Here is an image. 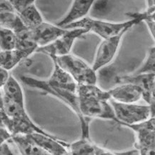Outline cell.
<instances>
[{
  "label": "cell",
  "mask_w": 155,
  "mask_h": 155,
  "mask_svg": "<svg viewBox=\"0 0 155 155\" xmlns=\"http://www.w3.org/2000/svg\"><path fill=\"white\" fill-rule=\"evenodd\" d=\"M79 110L80 114L81 137L89 138V124L93 119L110 120L117 123L114 111L109 102L108 91L103 90L97 84H77Z\"/></svg>",
  "instance_id": "6da1fadb"
},
{
  "label": "cell",
  "mask_w": 155,
  "mask_h": 155,
  "mask_svg": "<svg viewBox=\"0 0 155 155\" xmlns=\"http://www.w3.org/2000/svg\"><path fill=\"white\" fill-rule=\"evenodd\" d=\"M127 15L130 16L131 19L120 22L94 19L87 16L80 20L66 26L64 29L83 28L86 29L88 33H94L102 39H106L116 35L125 29H131L133 27L142 21V19L139 12L129 13Z\"/></svg>",
  "instance_id": "7a4b0ae2"
},
{
  "label": "cell",
  "mask_w": 155,
  "mask_h": 155,
  "mask_svg": "<svg viewBox=\"0 0 155 155\" xmlns=\"http://www.w3.org/2000/svg\"><path fill=\"white\" fill-rule=\"evenodd\" d=\"M59 67L66 71L77 84H97V72L93 69L92 65L80 57L69 53L60 57H51Z\"/></svg>",
  "instance_id": "3957f363"
},
{
  "label": "cell",
  "mask_w": 155,
  "mask_h": 155,
  "mask_svg": "<svg viewBox=\"0 0 155 155\" xmlns=\"http://www.w3.org/2000/svg\"><path fill=\"white\" fill-rule=\"evenodd\" d=\"M114 111L117 123L121 126L136 124L154 117V107L150 104L138 103H120L109 99Z\"/></svg>",
  "instance_id": "277c9868"
},
{
  "label": "cell",
  "mask_w": 155,
  "mask_h": 155,
  "mask_svg": "<svg viewBox=\"0 0 155 155\" xmlns=\"http://www.w3.org/2000/svg\"><path fill=\"white\" fill-rule=\"evenodd\" d=\"M21 81L24 84L27 85V87H30V88L37 89V90L54 97L55 98L60 100L61 102L68 106L76 114L79 120L80 119L78 97H77V92L49 87L48 85L45 84L44 79H39L30 76L23 75L21 77Z\"/></svg>",
  "instance_id": "5b68a950"
},
{
  "label": "cell",
  "mask_w": 155,
  "mask_h": 155,
  "mask_svg": "<svg viewBox=\"0 0 155 155\" xmlns=\"http://www.w3.org/2000/svg\"><path fill=\"white\" fill-rule=\"evenodd\" d=\"M130 30L125 29L116 35L102 39L97 47L92 64L93 69L96 72L108 66L115 59L123 37Z\"/></svg>",
  "instance_id": "8992f818"
},
{
  "label": "cell",
  "mask_w": 155,
  "mask_h": 155,
  "mask_svg": "<svg viewBox=\"0 0 155 155\" xmlns=\"http://www.w3.org/2000/svg\"><path fill=\"white\" fill-rule=\"evenodd\" d=\"M134 131L136 135L134 149L140 154H154L155 152V119L150 117L139 124L124 126Z\"/></svg>",
  "instance_id": "52a82bcc"
},
{
  "label": "cell",
  "mask_w": 155,
  "mask_h": 155,
  "mask_svg": "<svg viewBox=\"0 0 155 155\" xmlns=\"http://www.w3.org/2000/svg\"><path fill=\"white\" fill-rule=\"evenodd\" d=\"M87 33L88 31L83 28L67 29L66 32L58 37L56 40L46 46L38 47L36 52L45 54L49 57L68 54L71 53L75 41Z\"/></svg>",
  "instance_id": "ba28073f"
},
{
  "label": "cell",
  "mask_w": 155,
  "mask_h": 155,
  "mask_svg": "<svg viewBox=\"0 0 155 155\" xmlns=\"http://www.w3.org/2000/svg\"><path fill=\"white\" fill-rule=\"evenodd\" d=\"M117 83H132L138 86L142 91V99L147 104L154 107L155 73L150 74H130L117 77Z\"/></svg>",
  "instance_id": "9c48e42d"
},
{
  "label": "cell",
  "mask_w": 155,
  "mask_h": 155,
  "mask_svg": "<svg viewBox=\"0 0 155 155\" xmlns=\"http://www.w3.org/2000/svg\"><path fill=\"white\" fill-rule=\"evenodd\" d=\"M67 29L59 27L56 24L44 21L32 29H29L31 39L38 47L49 45L64 34Z\"/></svg>",
  "instance_id": "30bf717a"
},
{
  "label": "cell",
  "mask_w": 155,
  "mask_h": 155,
  "mask_svg": "<svg viewBox=\"0 0 155 155\" xmlns=\"http://www.w3.org/2000/svg\"><path fill=\"white\" fill-rule=\"evenodd\" d=\"M29 135L36 144L47 154H69L67 150L69 143L65 142L54 135L41 134L39 132L31 133Z\"/></svg>",
  "instance_id": "8fae6325"
},
{
  "label": "cell",
  "mask_w": 155,
  "mask_h": 155,
  "mask_svg": "<svg viewBox=\"0 0 155 155\" xmlns=\"http://www.w3.org/2000/svg\"><path fill=\"white\" fill-rule=\"evenodd\" d=\"M118 85L109 89L110 99L120 103H138L142 100V91L132 83H118Z\"/></svg>",
  "instance_id": "7c38bea8"
},
{
  "label": "cell",
  "mask_w": 155,
  "mask_h": 155,
  "mask_svg": "<svg viewBox=\"0 0 155 155\" xmlns=\"http://www.w3.org/2000/svg\"><path fill=\"white\" fill-rule=\"evenodd\" d=\"M95 2L96 0H72L66 15L57 21L56 25L64 28L66 26L87 17L94 7Z\"/></svg>",
  "instance_id": "4fadbf2b"
},
{
  "label": "cell",
  "mask_w": 155,
  "mask_h": 155,
  "mask_svg": "<svg viewBox=\"0 0 155 155\" xmlns=\"http://www.w3.org/2000/svg\"><path fill=\"white\" fill-rule=\"evenodd\" d=\"M51 61L53 63V69L49 78L44 79L45 84L54 88L77 92V83L66 71L57 64L56 61L53 59Z\"/></svg>",
  "instance_id": "5bb4252c"
},
{
  "label": "cell",
  "mask_w": 155,
  "mask_h": 155,
  "mask_svg": "<svg viewBox=\"0 0 155 155\" xmlns=\"http://www.w3.org/2000/svg\"><path fill=\"white\" fill-rule=\"evenodd\" d=\"M69 154H114V152L103 148L92 142L90 139L80 137L67 147Z\"/></svg>",
  "instance_id": "9a60e30c"
},
{
  "label": "cell",
  "mask_w": 155,
  "mask_h": 155,
  "mask_svg": "<svg viewBox=\"0 0 155 155\" xmlns=\"http://www.w3.org/2000/svg\"><path fill=\"white\" fill-rule=\"evenodd\" d=\"M34 53H35V51L33 49L20 48L0 50V65L9 71Z\"/></svg>",
  "instance_id": "2e32d148"
},
{
  "label": "cell",
  "mask_w": 155,
  "mask_h": 155,
  "mask_svg": "<svg viewBox=\"0 0 155 155\" xmlns=\"http://www.w3.org/2000/svg\"><path fill=\"white\" fill-rule=\"evenodd\" d=\"M10 140L15 143L19 153L21 154H47L36 144L29 134L12 135Z\"/></svg>",
  "instance_id": "e0dca14e"
},
{
  "label": "cell",
  "mask_w": 155,
  "mask_h": 155,
  "mask_svg": "<svg viewBox=\"0 0 155 155\" xmlns=\"http://www.w3.org/2000/svg\"><path fill=\"white\" fill-rule=\"evenodd\" d=\"M2 95L17 104L25 105L22 87L12 75H9L7 81L2 88Z\"/></svg>",
  "instance_id": "ac0fdd59"
},
{
  "label": "cell",
  "mask_w": 155,
  "mask_h": 155,
  "mask_svg": "<svg viewBox=\"0 0 155 155\" xmlns=\"http://www.w3.org/2000/svg\"><path fill=\"white\" fill-rule=\"evenodd\" d=\"M26 28L32 29L44 21L42 15L35 4H31L18 12Z\"/></svg>",
  "instance_id": "d6986e66"
},
{
  "label": "cell",
  "mask_w": 155,
  "mask_h": 155,
  "mask_svg": "<svg viewBox=\"0 0 155 155\" xmlns=\"http://www.w3.org/2000/svg\"><path fill=\"white\" fill-rule=\"evenodd\" d=\"M0 27L11 29L16 34L21 32L27 29L24 25L19 14L16 11L5 12L0 13Z\"/></svg>",
  "instance_id": "ffe728a7"
},
{
  "label": "cell",
  "mask_w": 155,
  "mask_h": 155,
  "mask_svg": "<svg viewBox=\"0 0 155 155\" xmlns=\"http://www.w3.org/2000/svg\"><path fill=\"white\" fill-rule=\"evenodd\" d=\"M155 73V47L154 45L148 49L146 57L141 64L140 66L136 70L132 72L134 74H150Z\"/></svg>",
  "instance_id": "44dd1931"
},
{
  "label": "cell",
  "mask_w": 155,
  "mask_h": 155,
  "mask_svg": "<svg viewBox=\"0 0 155 155\" xmlns=\"http://www.w3.org/2000/svg\"><path fill=\"white\" fill-rule=\"evenodd\" d=\"M17 36L11 29L0 27V50H10L16 48Z\"/></svg>",
  "instance_id": "7402d4cb"
},
{
  "label": "cell",
  "mask_w": 155,
  "mask_h": 155,
  "mask_svg": "<svg viewBox=\"0 0 155 155\" xmlns=\"http://www.w3.org/2000/svg\"><path fill=\"white\" fill-rule=\"evenodd\" d=\"M35 0H12V4L15 11L18 13L27 6L35 3Z\"/></svg>",
  "instance_id": "603a6c76"
},
{
  "label": "cell",
  "mask_w": 155,
  "mask_h": 155,
  "mask_svg": "<svg viewBox=\"0 0 155 155\" xmlns=\"http://www.w3.org/2000/svg\"><path fill=\"white\" fill-rule=\"evenodd\" d=\"M9 11H15L11 2L9 0H0V13Z\"/></svg>",
  "instance_id": "cb8c5ba5"
},
{
  "label": "cell",
  "mask_w": 155,
  "mask_h": 155,
  "mask_svg": "<svg viewBox=\"0 0 155 155\" xmlns=\"http://www.w3.org/2000/svg\"><path fill=\"white\" fill-rule=\"evenodd\" d=\"M9 71L6 70L5 68L0 65V89L2 88L4 84H5L6 81H7L9 77Z\"/></svg>",
  "instance_id": "d4e9b609"
},
{
  "label": "cell",
  "mask_w": 155,
  "mask_h": 155,
  "mask_svg": "<svg viewBox=\"0 0 155 155\" xmlns=\"http://www.w3.org/2000/svg\"><path fill=\"white\" fill-rule=\"evenodd\" d=\"M0 154H14L13 151L11 150L7 142L0 144Z\"/></svg>",
  "instance_id": "484cf974"
},
{
  "label": "cell",
  "mask_w": 155,
  "mask_h": 155,
  "mask_svg": "<svg viewBox=\"0 0 155 155\" xmlns=\"http://www.w3.org/2000/svg\"><path fill=\"white\" fill-rule=\"evenodd\" d=\"M2 97V89H0V98Z\"/></svg>",
  "instance_id": "4316f807"
},
{
  "label": "cell",
  "mask_w": 155,
  "mask_h": 155,
  "mask_svg": "<svg viewBox=\"0 0 155 155\" xmlns=\"http://www.w3.org/2000/svg\"><path fill=\"white\" fill-rule=\"evenodd\" d=\"M9 1H10V2H12V0H9Z\"/></svg>",
  "instance_id": "83f0119b"
}]
</instances>
